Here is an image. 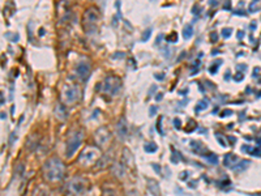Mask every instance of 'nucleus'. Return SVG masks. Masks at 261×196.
<instances>
[{"label": "nucleus", "instance_id": "1", "mask_svg": "<svg viewBox=\"0 0 261 196\" xmlns=\"http://www.w3.org/2000/svg\"><path fill=\"white\" fill-rule=\"evenodd\" d=\"M64 175V163L58 157H51L43 165V177L47 182L55 183L62 181Z\"/></svg>", "mask_w": 261, "mask_h": 196}, {"label": "nucleus", "instance_id": "2", "mask_svg": "<svg viewBox=\"0 0 261 196\" xmlns=\"http://www.w3.org/2000/svg\"><path fill=\"white\" fill-rule=\"evenodd\" d=\"M81 21H82V28L86 34H93L97 30L98 22H99V11H98V8L89 7L88 9H85Z\"/></svg>", "mask_w": 261, "mask_h": 196}, {"label": "nucleus", "instance_id": "3", "mask_svg": "<svg viewBox=\"0 0 261 196\" xmlns=\"http://www.w3.org/2000/svg\"><path fill=\"white\" fill-rule=\"evenodd\" d=\"M99 160H101V150L95 146H88V148L82 149V152L78 156L77 162L81 167H89L98 163Z\"/></svg>", "mask_w": 261, "mask_h": 196}, {"label": "nucleus", "instance_id": "4", "mask_svg": "<svg viewBox=\"0 0 261 196\" xmlns=\"http://www.w3.org/2000/svg\"><path fill=\"white\" fill-rule=\"evenodd\" d=\"M81 95V90L77 85L74 84H68V85L63 86L62 92H60V101L64 106H69V105H73L80 99Z\"/></svg>", "mask_w": 261, "mask_h": 196}, {"label": "nucleus", "instance_id": "5", "mask_svg": "<svg viewBox=\"0 0 261 196\" xmlns=\"http://www.w3.org/2000/svg\"><path fill=\"white\" fill-rule=\"evenodd\" d=\"M84 137H85V134L81 128H77V130L72 131L71 134L68 135V140H67V150H65V154L67 157H72V156L78 150V148L81 146L84 141Z\"/></svg>", "mask_w": 261, "mask_h": 196}, {"label": "nucleus", "instance_id": "6", "mask_svg": "<svg viewBox=\"0 0 261 196\" xmlns=\"http://www.w3.org/2000/svg\"><path fill=\"white\" fill-rule=\"evenodd\" d=\"M99 85H101V90L106 94H116V92L120 89V80L114 76H108Z\"/></svg>", "mask_w": 261, "mask_h": 196}, {"label": "nucleus", "instance_id": "7", "mask_svg": "<svg viewBox=\"0 0 261 196\" xmlns=\"http://www.w3.org/2000/svg\"><path fill=\"white\" fill-rule=\"evenodd\" d=\"M110 139H111V132L106 127H101L95 131L94 140L98 146H101V148L102 146H106L107 144L110 143Z\"/></svg>", "mask_w": 261, "mask_h": 196}, {"label": "nucleus", "instance_id": "8", "mask_svg": "<svg viewBox=\"0 0 261 196\" xmlns=\"http://www.w3.org/2000/svg\"><path fill=\"white\" fill-rule=\"evenodd\" d=\"M88 187V181L82 177H76L69 182V191L72 193H81Z\"/></svg>", "mask_w": 261, "mask_h": 196}, {"label": "nucleus", "instance_id": "9", "mask_svg": "<svg viewBox=\"0 0 261 196\" xmlns=\"http://www.w3.org/2000/svg\"><path fill=\"white\" fill-rule=\"evenodd\" d=\"M76 73L80 80L85 81L90 75V64L88 62H80L76 65Z\"/></svg>", "mask_w": 261, "mask_h": 196}, {"label": "nucleus", "instance_id": "10", "mask_svg": "<svg viewBox=\"0 0 261 196\" xmlns=\"http://www.w3.org/2000/svg\"><path fill=\"white\" fill-rule=\"evenodd\" d=\"M115 128H116V135L119 136V139L124 140L128 135V123H127V120H125V118L122 116V118L119 119Z\"/></svg>", "mask_w": 261, "mask_h": 196}, {"label": "nucleus", "instance_id": "11", "mask_svg": "<svg viewBox=\"0 0 261 196\" xmlns=\"http://www.w3.org/2000/svg\"><path fill=\"white\" fill-rule=\"evenodd\" d=\"M67 116H68L67 107H65L63 103L58 105L56 109H55V118H56L58 120H60V122H64L65 119H67Z\"/></svg>", "mask_w": 261, "mask_h": 196}, {"label": "nucleus", "instance_id": "12", "mask_svg": "<svg viewBox=\"0 0 261 196\" xmlns=\"http://www.w3.org/2000/svg\"><path fill=\"white\" fill-rule=\"evenodd\" d=\"M112 173L114 175L118 177V178H123L125 175V169H124V165H122L120 162L115 163L112 166Z\"/></svg>", "mask_w": 261, "mask_h": 196}, {"label": "nucleus", "instance_id": "13", "mask_svg": "<svg viewBox=\"0 0 261 196\" xmlns=\"http://www.w3.org/2000/svg\"><path fill=\"white\" fill-rule=\"evenodd\" d=\"M238 162V157L235 154H232V153H228V154H226L225 160H223V163H225V166L227 167H231L232 165H234L235 167V163Z\"/></svg>", "mask_w": 261, "mask_h": 196}, {"label": "nucleus", "instance_id": "14", "mask_svg": "<svg viewBox=\"0 0 261 196\" xmlns=\"http://www.w3.org/2000/svg\"><path fill=\"white\" fill-rule=\"evenodd\" d=\"M102 196H118V192L112 186H104L103 191H102Z\"/></svg>", "mask_w": 261, "mask_h": 196}, {"label": "nucleus", "instance_id": "15", "mask_svg": "<svg viewBox=\"0 0 261 196\" xmlns=\"http://www.w3.org/2000/svg\"><path fill=\"white\" fill-rule=\"evenodd\" d=\"M33 196H48V191L45 186H38L33 193Z\"/></svg>", "mask_w": 261, "mask_h": 196}, {"label": "nucleus", "instance_id": "16", "mask_svg": "<svg viewBox=\"0 0 261 196\" xmlns=\"http://www.w3.org/2000/svg\"><path fill=\"white\" fill-rule=\"evenodd\" d=\"M192 34H193V26L192 25H185V26L183 28V37L185 39H189L191 37H192Z\"/></svg>", "mask_w": 261, "mask_h": 196}, {"label": "nucleus", "instance_id": "17", "mask_svg": "<svg viewBox=\"0 0 261 196\" xmlns=\"http://www.w3.org/2000/svg\"><path fill=\"white\" fill-rule=\"evenodd\" d=\"M145 150L146 152H155L157 150V145L154 143H148L145 144Z\"/></svg>", "mask_w": 261, "mask_h": 196}, {"label": "nucleus", "instance_id": "18", "mask_svg": "<svg viewBox=\"0 0 261 196\" xmlns=\"http://www.w3.org/2000/svg\"><path fill=\"white\" fill-rule=\"evenodd\" d=\"M150 34H151V29L149 28V29H146L145 32H144V34L141 36V41L143 42H146L149 39V37H150Z\"/></svg>", "mask_w": 261, "mask_h": 196}, {"label": "nucleus", "instance_id": "19", "mask_svg": "<svg viewBox=\"0 0 261 196\" xmlns=\"http://www.w3.org/2000/svg\"><path fill=\"white\" fill-rule=\"evenodd\" d=\"M202 109H208V99H205V101H201L199 103V106H197V109H196V110L197 111H200V110H202Z\"/></svg>", "mask_w": 261, "mask_h": 196}, {"label": "nucleus", "instance_id": "20", "mask_svg": "<svg viewBox=\"0 0 261 196\" xmlns=\"http://www.w3.org/2000/svg\"><path fill=\"white\" fill-rule=\"evenodd\" d=\"M231 32H232L231 28H226V29H223L222 30V37L223 38H228V37L231 36Z\"/></svg>", "mask_w": 261, "mask_h": 196}, {"label": "nucleus", "instance_id": "21", "mask_svg": "<svg viewBox=\"0 0 261 196\" xmlns=\"http://www.w3.org/2000/svg\"><path fill=\"white\" fill-rule=\"evenodd\" d=\"M218 67H220V64H217V65H211L210 68H209L210 73H215V72H217V69H218Z\"/></svg>", "mask_w": 261, "mask_h": 196}, {"label": "nucleus", "instance_id": "22", "mask_svg": "<svg viewBox=\"0 0 261 196\" xmlns=\"http://www.w3.org/2000/svg\"><path fill=\"white\" fill-rule=\"evenodd\" d=\"M155 113H157V107L155 106L150 107V115H155Z\"/></svg>", "mask_w": 261, "mask_h": 196}, {"label": "nucleus", "instance_id": "23", "mask_svg": "<svg viewBox=\"0 0 261 196\" xmlns=\"http://www.w3.org/2000/svg\"><path fill=\"white\" fill-rule=\"evenodd\" d=\"M232 111L231 110H226V111H223L222 113V116H225V115H228V114H231Z\"/></svg>", "mask_w": 261, "mask_h": 196}, {"label": "nucleus", "instance_id": "24", "mask_svg": "<svg viewBox=\"0 0 261 196\" xmlns=\"http://www.w3.org/2000/svg\"><path fill=\"white\" fill-rule=\"evenodd\" d=\"M238 75H239V76H236V77H235V80H236V81H240L242 79H243V76H242V73H238Z\"/></svg>", "mask_w": 261, "mask_h": 196}, {"label": "nucleus", "instance_id": "25", "mask_svg": "<svg viewBox=\"0 0 261 196\" xmlns=\"http://www.w3.org/2000/svg\"><path fill=\"white\" fill-rule=\"evenodd\" d=\"M174 122H175V124H176V128H180V122H179V119H175Z\"/></svg>", "mask_w": 261, "mask_h": 196}, {"label": "nucleus", "instance_id": "26", "mask_svg": "<svg viewBox=\"0 0 261 196\" xmlns=\"http://www.w3.org/2000/svg\"><path fill=\"white\" fill-rule=\"evenodd\" d=\"M170 41H176V34H174V36L170 37Z\"/></svg>", "mask_w": 261, "mask_h": 196}, {"label": "nucleus", "instance_id": "27", "mask_svg": "<svg viewBox=\"0 0 261 196\" xmlns=\"http://www.w3.org/2000/svg\"><path fill=\"white\" fill-rule=\"evenodd\" d=\"M211 39H213V41H217V34H215V33L211 34Z\"/></svg>", "mask_w": 261, "mask_h": 196}]
</instances>
